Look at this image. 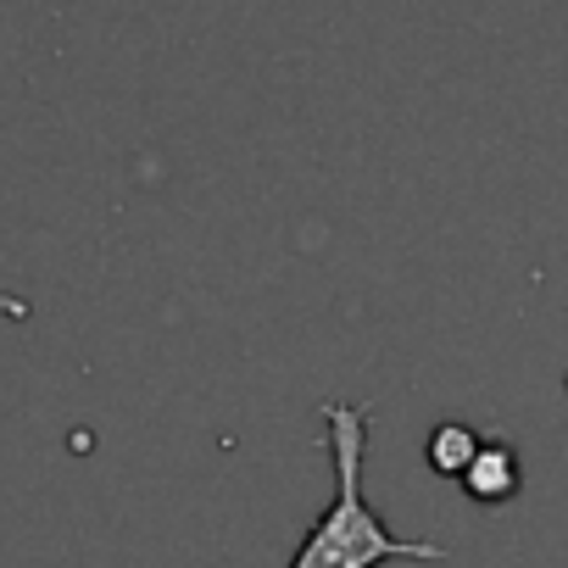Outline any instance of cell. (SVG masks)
I'll return each mask as SVG.
<instances>
[{
	"mask_svg": "<svg viewBox=\"0 0 568 568\" xmlns=\"http://www.w3.org/2000/svg\"><path fill=\"white\" fill-rule=\"evenodd\" d=\"M479 446H485V440H479L468 424H440V429L429 435V468H435V474H457V479H463V474H468V463L479 457Z\"/></svg>",
	"mask_w": 568,
	"mask_h": 568,
	"instance_id": "cell-3",
	"label": "cell"
},
{
	"mask_svg": "<svg viewBox=\"0 0 568 568\" xmlns=\"http://www.w3.org/2000/svg\"><path fill=\"white\" fill-rule=\"evenodd\" d=\"M368 413L363 402H324L329 457H335V507L307 529L291 568H374V562H440L446 551L429 540H402L379 524L363 501V452H368Z\"/></svg>",
	"mask_w": 568,
	"mask_h": 568,
	"instance_id": "cell-1",
	"label": "cell"
},
{
	"mask_svg": "<svg viewBox=\"0 0 568 568\" xmlns=\"http://www.w3.org/2000/svg\"><path fill=\"white\" fill-rule=\"evenodd\" d=\"M463 485H468V496H474V501H507V496L518 490V463H513V452H507L501 440L479 446V457L468 463Z\"/></svg>",
	"mask_w": 568,
	"mask_h": 568,
	"instance_id": "cell-2",
	"label": "cell"
}]
</instances>
